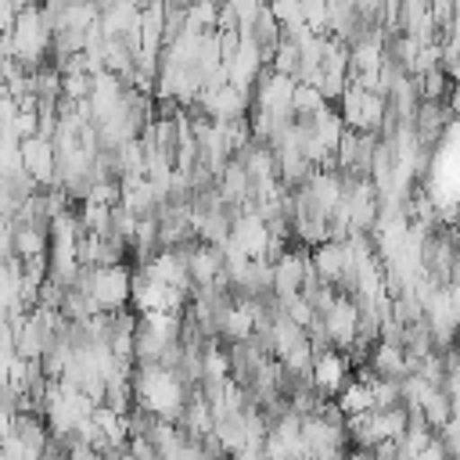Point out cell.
<instances>
[{
    "label": "cell",
    "mask_w": 460,
    "mask_h": 460,
    "mask_svg": "<svg viewBox=\"0 0 460 460\" xmlns=\"http://www.w3.org/2000/svg\"><path fill=\"white\" fill-rule=\"evenodd\" d=\"M349 460H370V456H367V453H352Z\"/></svg>",
    "instance_id": "12"
},
{
    "label": "cell",
    "mask_w": 460,
    "mask_h": 460,
    "mask_svg": "<svg viewBox=\"0 0 460 460\" xmlns=\"http://www.w3.org/2000/svg\"><path fill=\"white\" fill-rule=\"evenodd\" d=\"M305 273H309V255L305 252H280L273 259V291H277V298L298 295L302 284H305Z\"/></svg>",
    "instance_id": "8"
},
{
    "label": "cell",
    "mask_w": 460,
    "mask_h": 460,
    "mask_svg": "<svg viewBox=\"0 0 460 460\" xmlns=\"http://www.w3.org/2000/svg\"><path fill=\"white\" fill-rule=\"evenodd\" d=\"M72 288L83 291L93 302L97 313H115L133 295V273L122 262H115V266H83L79 262V273H75Z\"/></svg>",
    "instance_id": "2"
},
{
    "label": "cell",
    "mask_w": 460,
    "mask_h": 460,
    "mask_svg": "<svg viewBox=\"0 0 460 460\" xmlns=\"http://www.w3.org/2000/svg\"><path fill=\"white\" fill-rule=\"evenodd\" d=\"M18 147H22V169L36 183H58V151L47 137H25Z\"/></svg>",
    "instance_id": "7"
},
{
    "label": "cell",
    "mask_w": 460,
    "mask_h": 460,
    "mask_svg": "<svg viewBox=\"0 0 460 460\" xmlns=\"http://www.w3.org/2000/svg\"><path fill=\"white\" fill-rule=\"evenodd\" d=\"M259 4H262V7H266V4H270V0H259Z\"/></svg>",
    "instance_id": "13"
},
{
    "label": "cell",
    "mask_w": 460,
    "mask_h": 460,
    "mask_svg": "<svg viewBox=\"0 0 460 460\" xmlns=\"http://www.w3.org/2000/svg\"><path fill=\"white\" fill-rule=\"evenodd\" d=\"M298 7H302L305 29L323 32V25H327V0H298Z\"/></svg>",
    "instance_id": "10"
},
{
    "label": "cell",
    "mask_w": 460,
    "mask_h": 460,
    "mask_svg": "<svg viewBox=\"0 0 460 460\" xmlns=\"http://www.w3.org/2000/svg\"><path fill=\"white\" fill-rule=\"evenodd\" d=\"M212 4H219V0H212Z\"/></svg>",
    "instance_id": "14"
},
{
    "label": "cell",
    "mask_w": 460,
    "mask_h": 460,
    "mask_svg": "<svg viewBox=\"0 0 460 460\" xmlns=\"http://www.w3.org/2000/svg\"><path fill=\"white\" fill-rule=\"evenodd\" d=\"M133 399L158 420H172L187 406V385L176 367L165 363H140L133 374Z\"/></svg>",
    "instance_id": "1"
},
{
    "label": "cell",
    "mask_w": 460,
    "mask_h": 460,
    "mask_svg": "<svg viewBox=\"0 0 460 460\" xmlns=\"http://www.w3.org/2000/svg\"><path fill=\"white\" fill-rule=\"evenodd\" d=\"M47 402H43V410H47V424L58 431V435H72V431H79L86 420H90V413H93V399L86 395V392H79L75 385H54L47 395H43Z\"/></svg>",
    "instance_id": "4"
},
{
    "label": "cell",
    "mask_w": 460,
    "mask_h": 460,
    "mask_svg": "<svg viewBox=\"0 0 460 460\" xmlns=\"http://www.w3.org/2000/svg\"><path fill=\"white\" fill-rule=\"evenodd\" d=\"M309 385L313 392L341 395V388L349 385V356H341V349H313Z\"/></svg>",
    "instance_id": "6"
},
{
    "label": "cell",
    "mask_w": 460,
    "mask_h": 460,
    "mask_svg": "<svg viewBox=\"0 0 460 460\" xmlns=\"http://www.w3.org/2000/svg\"><path fill=\"white\" fill-rule=\"evenodd\" d=\"M7 58L25 65L29 72L47 65V58H50V25H47L40 4H29L25 11L14 14V25L7 32Z\"/></svg>",
    "instance_id": "3"
},
{
    "label": "cell",
    "mask_w": 460,
    "mask_h": 460,
    "mask_svg": "<svg viewBox=\"0 0 460 460\" xmlns=\"http://www.w3.org/2000/svg\"><path fill=\"white\" fill-rule=\"evenodd\" d=\"M237 460H266L262 453H237Z\"/></svg>",
    "instance_id": "11"
},
{
    "label": "cell",
    "mask_w": 460,
    "mask_h": 460,
    "mask_svg": "<svg viewBox=\"0 0 460 460\" xmlns=\"http://www.w3.org/2000/svg\"><path fill=\"white\" fill-rule=\"evenodd\" d=\"M320 327H323V341L331 349H349L356 341V331H359V309L352 298L345 295H334V302L320 313Z\"/></svg>",
    "instance_id": "5"
},
{
    "label": "cell",
    "mask_w": 460,
    "mask_h": 460,
    "mask_svg": "<svg viewBox=\"0 0 460 460\" xmlns=\"http://www.w3.org/2000/svg\"><path fill=\"white\" fill-rule=\"evenodd\" d=\"M323 108H327V101H323V93H320L316 86H309V83H295L291 111H295L298 119H309V115H316V111H323Z\"/></svg>",
    "instance_id": "9"
}]
</instances>
